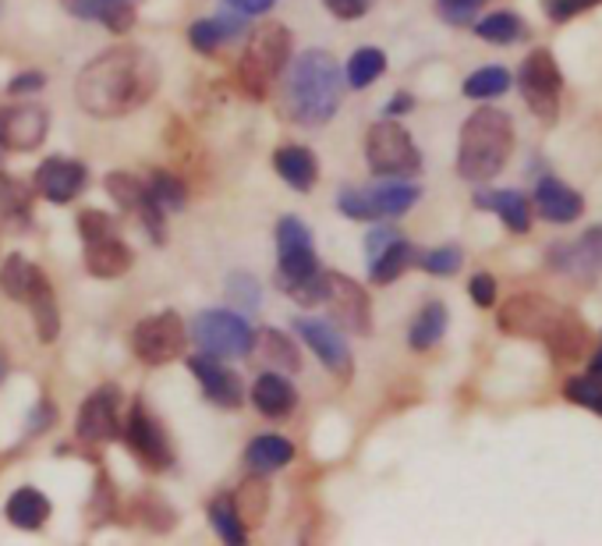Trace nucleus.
<instances>
[{
    "instance_id": "obj_1",
    "label": "nucleus",
    "mask_w": 602,
    "mask_h": 546,
    "mask_svg": "<svg viewBox=\"0 0 602 546\" xmlns=\"http://www.w3.org/2000/svg\"><path fill=\"white\" fill-rule=\"evenodd\" d=\"M160 61L145 47L118 43L96 53L75 79V103L89 118L114 121L142 111L160 89Z\"/></svg>"
},
{
    "instance_id": "obj_2",
    "label": "nucleus",
    "mask_w": 602,
    "mask_h": 546,
    "mask_svg": "<svg viewBox=\"0 0 602 546\" xmlns=\"http://www.w3.org/2000/svg\"><path fill=\"white\" fill-rule=\"evenodd\" d=\"M497 326L510 337L542 341L545 352H550L557 362H563V366L581 362L589 348V323L581 320L571 305H560L553 299L539 295V291L510 295L500 305Z\"/></svg>"
},
{
    "instance_id": "obj_3",
    "label": "nucleus",
    "mask_w": 602,
    "mask_h": 546,
    "mask_svg": "<svg viewBox=\"0 0 602 546\" xmlns=\"http://www.w3.org/2000/svg\"><path fill=\"white\" fill-rule=\"evenodd\" d=\"M344 85V68L330 50H305L287 64L284 111L302 129H323L340 111Z\"/></svg>"
},
{
    "instance_id": "obj_4",
    "label": "nucleus",
    "mask_w": 602,
    "mask_h": 546,
    "mask_svg": "<svg viewBox=\"0 0 602 546\" xmlns=\"http://www.w3.org/2000/svg\"><path fill=\"white\" fill-rule=\"evenodd\" d=\"M277 284L287 299H295L305 309L323 305L326 270L319 266L313 231L295 213L277 221Z\"/></svg>"
},
{
    "instance_id": "obj_5",
    "label": "nucleus",
    "mask_w": 602,
    "mask_h": 546,
    "mask_svg": "<svg viewBox=\"0 0 602 546\" xmlns=\"http://www.w3.org/2000/svg\"><path fill=\"white\" fill-rule=\"evenodd\" d=\"M514 153V121L500 107H479L461 124L458 174L465 181H492Z\"/></svg>"
},
{
    "instance_id": "obj_6",
    "label": "nucleus",
    "mask_w": 602,
    "mask_h": 546,
    "mask_svg": "<svg viewBox=\"0 0 602 546\" xmlns=\"http://www.w3.org/2000/svg\"><path fill=\"white\" fill-rule=\"evenodd\" d=\"M290 50H295V36L280 22H266L248 36V47L238 61V85L248 100L269 97V89L290 64Z\"/></svg>"
},
{
    "instance_id": "obj_7",
    "label": "nucleus",
    "mask_w": 602,
    "mask_h": 546,
    "mask_svg": "<svg viewBox=\"0 0 602 546\" xmlns=\"http://www.w3.org/2000/svg\"><path fill=\"white\" fill-rule=\"evenodd\" d=\"M365 163L376 178H411L422 171V153L405 124L382 114L365 132Z\"/></svg>"
},
{
    "instance_id": "obj_8",
    "label": "nucleus",
    "mask_w": 602,
    "mask_h": 546,
    "mask_svg": "<svg viewBox=\"0 0 602 546\" xmlns=\"http://www.w3.org/2000/svg\"><path fill=\"white\" fill-rule=\"evenodd\" d=\"M192 341L198 352L227 362V358L252 355L255 331L242 313H234V309H206V313H198L192 323Z\"/></svg>"
},
{
    "instance_id": "obj_9",
    "label": "nucleus",
    "mask_w": 602,
    "mask_h": 546,
    "mask_svg": "<svg viewBox=\"0 0 602 546\" xmlns=\"http://www.w3.org/2000/svg\"><path fill=\"white\" fill-rule=\"evenodd\" d=\"M521 97L542 124H553L560 118V97H563V75L557 58L545 47L532 50L518 71Z\"/></svg>"
},
{
    "instance_id": "obj_10",
    "label": "nucleus",
    "mask_w": 602,
    "mask_h": 546,
    "mask_svg": "<svg viewBox=\"0 0 602 546\" xmlns=\"http://www.w3.org/2000/svg\"><path fill=\"white\" fill-rule=\"evenodd\" d=\"M185 341H188L185 320H181L174 309H167V313L145 316V320L135 323L132 352H135L139 362H145V366H167V362L181 358V352H185Z\"/></svg>"
},
{
    "instance_id": "obj_11",
    "label": "nucleus",
    "mask_w": 602,
    "mask_h": 546,
    "mask_svg": "<svg viewBox=\"0 0 602 546\" xmlns=\"http://www.w3.org/2000/svg\"><path fill=\"white\" fill-rule=\"evenodd\" d=\"M121 441L132 447V454L145 472H167L174 465V447L167 441V429H163L160 418L145 408V402H135L132 412H127Z\"/></svg>"
},
{
    "instance_id": "obj_12",
    "label": "nucleus",
    "mask_w": 602,
    "mask_h": 546,
    "mask_svg": "<svg viewBox=\"0 0 602 546\" xmlns=\"http://www.w3.org/2000/svg\"><path fill=\"white\" fill-rule=\"evenodd\" d=\"M106 195L114 199V203L127 213H135L142 228L150 231V239L156 245L167 242V210L156 203V195L150 192V185L139 178V174H127V171H111L103 181Z\"/></svg>"
},
{
    "instance_id": "obj_13",
    "label": "nucleus",
    "mask_w": 602,
    "mask_h": 546,
    "mask_svg": "<svg viewBox=\"0 0 602 546\" xmlns=\"http://www.w3.org/2000/svg\"><path fill=\"white\" fill-rule=\"evenodd\" d=\"M323 305L330 309V316L337 320V326H344L348 334H373V299L355 277L337 270H326V295Z\"/></svg>"
},
{
    "instance_id": "obj_14",
    "label": "nucleus",
    "mask_w": 602,
    "mask_h": 546,
    "mask_svg": "<svg viewBox=\"0 0 602 546\" xmlns=\"http://www.w3.org/2000/svg\"><path fill=\"white\" fill-rule=\"evenodd\" d=\"M124 423H121V387L103 384L79 405L75 415V436L82 444H114L121 441Z\"/></svg>"
},
{
    "instance_id": "obj_15",
    "label": "nucleus",
    "mask_w": 602,
    "mask_h": 546,
    "mask_svg": "<svg viewBox=\"0 0 602 546\" xmlns=\"http://www.w3.org/2000/svg\"><path fill=\"white\" fill-rule=\"evenodd\" d=\"M545 266L568 273L578 284H595L602 277V228H589L578 242H557L545 249Z\"/></svg>"
},
{
    "instance_id": "obj_16",
    "label": "nucleus",
    "mask_w": 602,
    "mask_h": 546,
    "mask_svg": "<svg viewBox=\"0 0 602 546\" xmlns=\"http://www.w3.org/2000/svg\"><path fill=\"white\" fill-rule=\"evenodd\" d=\"M85 185H89L85 163L68 160V156H47L40 168H35V174H32L35 195H43L47 203H53V206L75 203V199L85 192Z\"/></svg>"
},
{
    "instance_id": "obj_17",
    "label": "nucleus",
    "mask_w": 602,
    "mask_h": 546,
    "mask_svg": "<svg viewBox=\"0 0 602 546\" xmlns=\"http://www.w3.org/2000/svg\"><path fill=\"white\" fill-rule=\"evenodd\" d=\"M188 373L195 376V384L203 387L206 402H213L216 408H242L245 405V384L242 376L224 366V358H213L206 352H198L188 358Z\"/></svg>"
},
{
    "instance_id": "obj_18",
    "label": "nucleus",
    "mask_w": 602,
    "mask_h": 546,
    "mask_svg": "<svg viewBox=\"0 0 602 546\" xmlns=\"http://www.w3.org/2000/svg\"><path fill=\"white\" fill-rule=\"evenodd\" d=\"M295 331H298V337L308 344V348L316 352V358L323 362V366L330 370L337 380L348 384L351 373H355V355H351L348 344H344V334L337 331V326L326 323V320H298Z\"/></svg>"
},
{
    "instance_id": "obj_19",
    "label": "nucleus",
    "mask_w": 602,
    "mask_h": 546,
    "mask_svg": "<svg viewBox=\"0 0 602 546\" xmlns=\"http://www.w3.org/2000/svg\"><path fill=\"white\" fill-rule=\"evenodd\" d=\"M50 132V114L35 103L0 107V145L4 150H40Z\"/></svg>"
},
{
    "instance_id": "obj_20",
    "label": "nucleus",
    "mask_w": 602,
    "mask_h": 546,
    "mask_svg": "<svg viewBox=\"0 0 602 546\" xmlns=\"http://www.w3.org/2000/svg\"><path fill=\"white\" fill-rule=\"evenodd\" d=\"M532 206L542 221H550V224H574L578 216L585 213V199H581V192H574L571 185H563L560 178L545 174L535 185Z\"/></svg>"
},
{
    "instance_id": "obj_21",
    "label": "nucleus",
    "mask_w": 602,
    "mask_h": 546,
    "mask_svg": "<svg viewBox=\"0 0 602 546\" xmlns=\"http://www.w3.org/2000/svg\"><path fill=\"white\" fill-rule=\"evenodd\" d=\"M252 405L263 418H273V423H277V418H287V415L298 412V391L284 373L266 370V373L255 376V384H252Z\"/></svg>"
},
{
    "instance_id": "obj_22",
    "label": "nucleus",
    "mask_w": 602,
    "mask_h": 546,
    "mask_svg": "<svg viewBox=\"0 0 602 546\" xmlns=\"http://www.w3.org/2000/svg\"><path fill=\"white\" fill-rule=\"evenodd\" d=\"M85 270L100 281H118L124 277L135 263V252L127 249V242H121L118 234H106V239L85 242V256H82Z\"/></svg>"
},
{
    "instance_id": "obj_23",
    "label": "nucleus",
    "mask_w": 602,
    "mask_h": 546,
    "mask_svg": "<svg viewBox=\"0 0 602 546\" xmlns=\"http://www.w3.org/2000/svg\"><path fill=\"white\" fill-rule=\"evenodd\" d=\"M273 171H277L284 185H290L295 192H313L319 181V160L308 145L287 142L273 153Z\"/></svg>"
},
{
    "instance_id": "obj_24",
    "label": "nucleus",
    "mask_w": 602,
    "mask_h": 546,
    "mask_svg": "<svg viewBox=\"0 0 602 546\" xmlns=\"http://www.w3.org/2000/svg\"><path fill=\"white\" fill-rule=\"evenodd\" d=\"M242 32H248V18L227 8L224 14H216V18H198V22H192L188 26V43L198 53H216L224 43L238 40Z\"/></svg>"
},
{
    "instance_id": "obj_25",
    "label": "nucleus",
    "mask_w": 602,
    "mask_h": 546,
    "mask_svg": "<svg viewBox=\"0 0 602 546\" xmlns=\"http://www.w3.org/2000/svg\"><path fill=\"white\" fill-rule=\"evenodd\" d=\"M25 305H29V313H32V323H35V334H40V341L43 344L58 341V334H61V309H58L53 287H50L47 273L40 266L32 270V284H29Z\"/></svg>"
},
{
    "instance_id": "obj_26",
    "label": "nucleus",
    "mask_w": 602,
    "mask_h": 546,
    "mask_svg": "<svg viewBox=\"0 0 602 546\" xmlns=\"http://www.w3.org/2000/svg\"><path fill=\"white\" fill-rule=\"evenodd\" d=\"M476 206L497 213L500 221L507 224L510 234H528V231H532V203H528V195L518 192V189L479 192V195H476Z\"/></svg>"
},
{
    "instance_id": "obj_27",
    "label": "nucleus",
    "mask_w": 602,
    "mask_h": 546,
    "mask_svg": "<svg viewBox=\"0 0 602 546\" xmlns=\"http://www.w3.org/2000/svg\"><path fill=\"white\" fill-rule=\"evenodd\" d=\"M4 515H8V522L14 525V529L40 533L43 525L50 522V515H53V504L35 486H18L14 494L8 497V504H4Z\"/></svg>"
},
{
    "instance_id": "obj_28",
    "label": "nucleus",
    "mask_w": 602,
    "mask_h": 546,
    "mask_svg": "<svg viewBox=\"0 0 602 546\" xmlns=\"http://www.w3.org/2000/svg\"><path fill=\"white\" fill-rule=\"evenodd\" d=\"M295 454L298 451L287 436L266 433V436H255V441L245 447V465L252 476H273V472H280L284 465L295 462Z\"/></svg>"
},
{
    "instance_id": "obj_29",
    "label": "nucleus",
    "mask_w": 602,
    "mask_h": 546,
    "mask_svg": "<svg viewBox=\"0 0 602 546\" xmlns=\"http://www.w3.org/2000/svg\"><path fill=\"white\" fill-rule=\"evenodd\" d=\"M139 0H68V11L89 22H103L111 32H127L135 26Z\"/></svg>"
},
{
    "instance_id": "obj_30",
    "label": "nucleus",
    "mask_w": 602,
    "mask_h": 546,
    "mask_svg": "<svg viewBox=\"0 0 602 546\" xmlns=\"http://www.w3.org/2000/svg\"><path fill=\"white\" fill-rule=\"evenodd\" d=\"M369 199L379 213V221H390V216H405L418 199H422V189L405 178H379V185L369 189Z\"/></svg>"
},
{
    "instance_id": "obj_31",
    "label": "nucleus",
    "mask_w": 602,
    "mask_h": 546,
    "mask_svg": "<svg viewBox=\"0 0 602 546\" xmlns=\"http://www.w3.org/2000/svg\"><path fill=\"white\" fill-rule=\"evenodd\" d=\"M259 348L263 362L269 370H277V373H298L302 370V352H298V344L290 341L284 331H277V326H263L259 334H255V344H252V352Z\"/></svg>"
},
{
    "instance_id": "obj_32",
    "label": "nucleus",
    "mask_w": 602,
    "mask_h": 546,
    "mask_svg": "<svg viewBox=\"0 0 602 546\" xmlns=\"http://www.w3.org/2000/svg\"><path fill=\"white\" fill-rule=\"evenodd\" d=\"M415 260H418L415 245L408 239H397L369 260V281L373 284H394L397 277H405V273L415 266Z\"/></svg>"
},
{
    "instance_id": "obj_33",
    "label": "nucleus",
    "mask_w": 602,
    "mask_h": 546,
    "mask_svg": "<svg viewBox=\"0 0 602 546\" xmlns=\"http://www.w3.org/2000/svg\"><path fill=\"white\" fill-rule=\"evenodd\" d=\"M447 323H450V313L443 302H426L418 309V316L408 331V348L411 352H429L432 344H440L443 334H447Z\"/></svg>"
},
{
    "instance_id": "obj_34",
    "label": "nucleus",
    "mask_w": 602,
    "mask_h": 546,
    "mask_svg": "<svg viewBox=\"0 0 602 546\" xmlns=\"http://www.w3.org/2000/svg\"><path fill=\"white\" fill-rule=\"evenodd\" d=\"M476 36L492 47H514L528 36V26H524V18H518L514 11H492L476 22Z\"/></svg>"
},
{
    "instance_id": "obj_35",
    "label": "nucleus",
    "mask_w": 602,
    "mask_h": 546,
    "mask_svg": "<svg viewBox=\"0 0 602 546\" xmlns=\"http://www.w3.org/2000/svg\"><path fill=\"white\" fill-rule=\"evenodd\" d=\"M382 71H387V53L379 47H361L344 64V82H348V89H369L382 79Z\"/></svg>"
},
{
    "instance_id": "obj_36",
    "label": "nucleus",
    "mask_w": 602,
    "mask_h": 546,
    "mask_svg": "<svg viewBox=\"0 0 602 546\" xmlns=\"http://www.w3.org/2000/svg\"><path fill=\"white\" fill-rule=\"evenodd\" d=\"M231 501L238 507V518L245 522V529H252V525H263V518L269 512V486L263 483V476H252L248 483L234 489Z\"/></svg>"
},
{
    "instance_id": "obj_37",
    "label": "nucleus",
    "mask_w": 602,
    "mask_h": 546,
    "mask_svg": "<svg viewBox=\"0 0 602 546\" xmlns=\"http://www.w3.org/2000/svg\"><path fill=\"white\" fill-rule=\"evenodd\" d=\"M210 525L216 529V536H221L224 543L231 546H245L248 543V529L245 522L238 518V507H234L231 494H221L210 501Z\"/></svg>"
},
{
    "instance_id": "obj_38",
    "label": "nucleus",
    "mask_w": 602,
    "mask_h": 546,
    "mask_svg": "<svg viewBox=\"0 0 602 546\" xmlns=\"http://www.w3.org/2000/svg\"><path fill=\"white\" fill-rule=\"evenodd\" d=\"M32 195L35 189L29 181H18L11 174H0V210H4L8 221H14L18 228L29 224V210H32Z\"/></svg>"
},
{
    "instance_id": "obj_39",
    "label": "nucleus",
    "mask_w": 602,
    "mask_h": 546,
    "mask_svg": "<svg viewBox=\"0 0 602 546\" xmlns=\"http://www.w3.org/2000/svg\"><path fill=\"white\" fill-rule=\"evenodd\" d=\"M510 89V71L500 68V64H489V68H479V71H471V75L465 79L461 85V93L468 100H497L503 97Z\"/></svg>"
},
{
    "instance_id": "obj_40",
    "label": "nucleus",
    "mask_w": 602,
    "mask_h": 546,
    "mask_svg": "<svg viewBox=\"0 0 602 546\" xmlns=\"http://www.w3.org/2000/svg\"><path fill=\"white\" fill-rule=\"evenodd\" d=\"M32 263L22 256V252H11L0 266V287H4V295L11 302H22L25 305V295H29V284H32Z\"/></svg>"
},
{
    "instance_id": "obj_41",
    "label": "nucleus",
    "mask_w": 602,
    "mask_h": 546,
    "mask_svg": "<svg viewBox=\"0 0 602 546\" xmlns=\"http://www.w3.org/2000/svg\"><path fill=\"white\" fill-rule=\"evenodd\" d=\"M150 192L156 195V203L167 210V213H181L188 206V189H185V181H181L177 174H171V171H153L150 174Z\"/></svg>"
},
{
    "instance_id": "obj_42",
    "label": "nucleus",
    "mask_w": 602,
    "mask_h": 546,
    "mask_svg": "<svg viewBox=\"0 0 602 546\" xmlns=\"http://www.w3.org/2000/svg\"><path fill=\"white\" fill-rule=\"evenodd\" d=\"M563 397H568L571 405L578 408H589L595 415H602V380L595 376H571L568 384H563Z\"/></svg>"
},
{
    "instance_id": "obj_43",
    "label": "nucleus",
    "mask_w": 602,
    "mask_h": 546,
    "mask_svg": "<svg viewBox=\"0 0 602 546\" xmlns=\"http://www.w3.org/2000/svg\"><path fill=\"white\" fill-rule=\"evenodd\" d=\"M418 266H422L426 273H432V277H453V273L461 270L465 256L458 245H440V249H429L422 252V256L415 260Z\"/></svg>"
},
{
    "instance_id": "obj_44",
    "label": "nucleus",
    "mask_w": 602,
    "mask_h": 546,
    "mask_svg": "<svg viewBox=\"0 0 602 546\" xmlns=\"http://www.w3.org/2000/svg\"><path fill=\"white\" fill-rule=\"evenodd\" d=\"M337 210L348 216V221H361V224H376L379 213L369 199V189H340L337 195Z\"/></svg>"
},
{
    "instance_id": "obj_45",
    "label": "nucleus",
    "mask_w": 602,
    "mask_h": 546,
    "mask_svg": "<svg viewBox=\"0 0 602 546\" xmlns=\"http://www.w3.org/2000/svg\"><path fill=\"white\" fill-rule=\"evenodd\" d=\"M227 295L231 302L242 309V313H255V309L263 305V291H259V281L252 277V273H231L227 277Z\"/></svg>"
},
{
    "instance_id": "obj_46",
    "label": "nucleus",
    "mask_w": 602,
    "mask_h": 546,
    "mask_svg": "<svg viewBox=\"0 0 602 546\" xmlns=\"http://www.w3.org/2000/svg\"><path fill=\"white\" fill-rule=\"evenodd\" d=\"M489 4V0H436V14L443 18L447 26H471L479 18V11Z\"/></svg>"
},
{
    "instance_id": "obj_47",
    "label": "nucleus",
    "mask_w": 602,
    "mask_h": 546,
    "mask_svg": "<svg viewBox=\"0 0 602 546\" xmlns=\"http://www.w3.org/2000/svg\"><path fill=\"white\" fill-rule=\"evenodd\" d=\"M114 216L103 213V210H85L79 213V234L82 242H96V239H106V234H114Z\"/></svg>"
},
{
    "instance_id": "obj_48",
    "label": "nucleus",
    "mask_w": 602,
    "mask_h": 546,
    "mask_svg": "<svg viewBox=\"0 0 602 546\" xmlns=\"http://www.w3.org/2000/svg\"><path fill=\"white\" fill-rule=\"evenodd\" d=\"M468 295H471V302H476L479 309H492L497 305V277H492V273H476V277H471V284H468Z\"/></svg>"
},
{
    "instance_id": "obj_49",
    "label": "nucleus",
    "mask_w": 602,
    "mask_h": 546,
    "mask_svg": "<svg viewBox=\"0 0 602 546\" xmlns=\"http://www.w3.org/2000/svg\"><path fill=\"white\" fill-rule=\"evenodd\" d=\"M326 11H330L334 18H340V22H355V18H365L373 8V0H323Z\"/></svg>"
},
{
    "instance_id": "obj_50",
    "label": "nucleus",
    "mask_w": 602,
    "mask_h": 546,
    "mask_svg": "<svg viewBox=\"0 0 602 546\" xmlns=\"http://www.w3.org/2000/svg\"><path fill=\"white\" fill-rule=\"evenodd\" d=\"M400 239V231L397 228H390V224H376L369 234H365V256H376V252H382L390 242H397Z\"/></svg>"
},
{
    "instance_id": "obj_51",
    "label": "nucleus",
    "mask_w": 602,
    "mask_h": 546,
    "mask_svg": "<svg viewBox=\"0 0 602 546\" xmlns=\"http://www.w3.org/2000/svg\"><path fill=\"white\" fill-rule=\"evenodd\" d=\"M43 85H47L43 71H22V75H14V79L8 82V93H11V97H25V93H40Z\"/></svg>"
},
{
    "instance_id": "obj_52",
    "label": "nucleus",
    "mask_w": 602,
    "mask_h": 546,
    "mask_svg": "<svg viewBox=\"0 0 602 546\" xmlns=\"http://www.w3.org/2000/svg\"><path fill=\"white\" fill-rule=\"evenodd\" d=\"M53 426V405L47 402H40V408H35L32 415H29V426H25V436H40V433H47Z\"/></svg>"
},
{
    "instance_id": "obj_53",
    "label": "nucleus",
    "mask_w": 602,
    "mask_h": 546,
    "mask_svg": "<svg viewBox=\"0 0 602 546\" xmlns=\"http://www.w3.org/2000/svg\"><path fill=\"white\" fill-rule=\"evenodd\" d=\"M277 0H224V8H231V11H238V14H245V18H255V14H266Z\"/></svg>"
},
{
    "instance_id": "obj_54",
    "label": "nucleus",
    "mask_w": 602,
    "mask_h": 546,
    "mask_svg": "<svg viewBox=\"0 0 602 546\" xmlns=\"http://www.w3.org/2000/svg\"><path fill=\"white\" fill-rule=\"evenodd\" d=\"M542 11H545V18H550V22H571L574 18V4L571 0H542Z\"/></svg>"
},
{
    "instance_id": "obj_55",
    "label": "nucleus",
    "mask_w": 602,
    "mask_h": 546,
    "mask_svg": "<svg viewBox=\"0 0 602 546\" xmlns=\"http://www.w3.org/2000/svg\"><path fill=\"white\" fill-rule=\"evenodd\" d=\"M411 107H415V97H411V93H397V97L387 103V111H382V114H387V118H400V114H408Z\"/></svg>"
},
{
    "instance_id": "obj_56",
    "label": "nucleus",
    "mask_w": 602,
    "mask_h": 546,
    "mask_svg": "<svg viewBox=\"0 0 602 546\" xmlns=\"http://www.w3.org/2000/svg\"><path fill=\"white\" fill-rule=\"evenodd\" d=\"M589 376L602 380V344H599V352H595V355H592V362H589Z\"/></svg>"
},
{
    "instance_id": "obj_57",
    "label": "nucleus",
    "mask_w": 602,
    "mask_h": 546,
    "mask_svg": "<svg viewBox=\"0 0 602 546\" xmlns=\"http://www.w3.org/2000/svg\"><path fill=\"white\" fill-rule=\"evenodd\" d=\"M574 4V14H581V11H592V8H599L602 0H571Z\"/></svg>"
},
{
    "instance_id": "obj_58",
    "label": "nucleus",
    "mask_w": 602,
    "mask_h": 546,
    "mask_svg": "<svg viewBox=\"0 0 602 546\" xmlns=\"http://www.w3.org/2000/svg\"><path fill=\"white\" fill-rule=\"evenodd\" d=\"M8 380V362H4V355H0V384Z\"/></svg>"
},
{
    "instance_id": "obj_59",
    "label": "nucleus",
    "mask_w": 602,
    "mask_h": 546,
    "mask_svg": "<svg viewBox=\"0 0 602 546\" xmlns=\"http://www.w3.org/2000/svg\"><path fill=\"white\" fill-rule=\"evenodd\" d=\"M0 160H4V145H0Z\"/></svg>"
}]
</instances>
